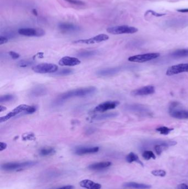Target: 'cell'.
<instances>
[{
	"mask_svg": "<svg viewBox=\"0 0 188 189\" xmlns=\"http://www.w3.org/2000/svg\"><path fill=\"white\" fill-rule=\"evenodd\" d=\"M97 89L94 87H87L84 88L72 90L61 94L60 96L58 97V101L61 102L70 98L90 96L95 93Z\"/></svg>",
	"mask_w": 188,
	"mask_h": 189,
	"instance_id": "6da1fadb",
	"label": "cell"
},
{
	"mask_svg": "<svg viewBox=\"0 0 188 189\" xmlns=\"http://www.w3.org/2000/svg\"><path fill=\"white\" fill-rule=\"evenodd\" d=\"M107 32L112 34H134L138 32V29L134 27L126 26H117L107 28Z\"/></svg>",
	"mask_w": 188,
	"mask_h": 189,
	"instance_id": "7a4b0ae2",
	"label": "cell"
},
{
	"mask_svg": "<svg viewBox=\"0 0 188 189\" xmlns=\"http://www.w3.org/2000/svg\"><path fill=\"white\" fill-rule=\"evenodd\" d=\"M179 103L176 102L171 103L169 108L170 116L179 119H188V110L178 109Z\"/></svg>",
	"mask_w": 188,
	"mask_h": 189,
	"instance_id": "3957f363",
	"label": "cell"
},
{
	"mask_svg": "<svg viewBox=\"0 0 188 189\" xmlns=\"http://www.w3.org/2000/svg\"><path fill=\"white\" fill-rule=\"evenodd\" d=\"M36 163L34 161H28L25 162H13V163H7L3 164L1 168L3 170L6 171H12L18 169H23V168H28L34 165Z\"/></svg>",
	"mask_w": 188,
	"mask_h": 189,
	"instance_id": "277c9868",
	"label": "cell"
},
{
	"mask_svg": "<svg viewBox=\"0 0 188 189\" xmlns=\"http://www.w3.org/2000/svg\"><path fill=\"white\" fill-rule=\"evenodd\" d=\"M33 70L39 74L54 73L58 70V66L52 63H42L34 66Z\"/></svg>",
	"mask_w": 188,
	"mask_h": 189,
	"instance_id": "5b68a950",
	"label": "cell"
},
{
	"mask_svg": "<svg viewBox=\"0 0 188 189\" xmlns=\"http://www.w3.org/2000/svg\"><path fill=\"white\" fill-rule=\"evenodd\" d=\"M160 56V54L158 53L140 54L134 56H130L128 58V60L130 62H134V63H145L157 58Z\"/></svg>",
	"mask_w": 188,
	"mask_h": 189,
	"instance_id": "8992f818",
	"label": "cell"
},
{
	"mask_svg": "<svg viewBox=\"0 0 188 189\" xmlns=\"http://www.w3.org/2000/svg\"><path fill=\"white\" fill-rule=\"evenodd\" d=\"M18 33L24 36L40 37L45 34V31L40 28H21L19 29Z\"/></svg>",
	"mask_w": 188,
	"mask_h": 189,
	"instance_id": "52a82bcc",
	"label": "cell"
},
{
	"mask_svg": "<svg viewBox=\"0 0 188 189\" xmlns=\"http://www.w3.org/2000/svg\"><path fill=\"white\" fill-rule=\"evenodd\" d=\"M109 36L105 34H100L96 35L95 37L86 39H80L74 41V44H85V45H92L95 43H98L100 42L106 41L109 39Z\"/></svg>",
	"mask_w": 188,
	"mask_h": 189,
	"instance_id": "ba28073f",
	"label": "cell"
},
{
	"mask_svg": "<svg viewBox=\"0 0 188 189\" xmlns=\"http://www.w3.org/2000/svg\"><path fill=\"white\" fill-rule=\"evenodd\" d=\"M29 106L27 105H21L15 108L14 110H12L9 112L8 114L5 116L0 118V123H3V122L7 121V120L11 119L12 117H15L22 113H26V111L28 109Z\"/></svg>",
	"mask_w": 188,
	"mask_h": 189,
	"instance_id": "9c48e42d",
	"label": "cell"
},
{
	"mask_svg": "<svg viewBox=\"0 0 188 189\" xmlns=\"http://www.w3.org/2000/svg\"><path fill=\"white\" fill-rule=\"evenodd\" d=\"M185 72H188V63L179 64L170 66L166 71V75L172 76Z\"/></svg>",
	"mask_w": 188,
	"mask_h": 189,
	"instance_id": "30bf717a",
	"label": "cell"
},
{
	"mask_svg": "<svg viewBox=\"0 0 188 189\" xmlns=\"http://www.w3.org/2000/svg\"><path fill=\"white\" fill-rule=\"evenodd\" d=\"M120 104V102L117 101H107L102 103L96 106L94 111L95 112H103L107 111L108 110H113Z\"/></svg>",
	"mask_w": 188,
	"mask_h": 189,
	"instance_id": "8fae6325",
	"label": "cell"
},
{
	"mask_svg": "<svg viewBox=\"0 0 188 189\" xmlns=\"http://www.w3.org/2000/svg\"><path fill=\"white\" fill-rule=\"evenodd\" d=\"M155 92V87L151 85H149L134 90L131 92V94L132 96H147V95L153 94Z\"/></svg>",
	"mask_w": 188,
	"mask_h": 189,
	"instance_id": "7c38bea8",
	"label": "cell"
},
{
	"mask_svg": "<svg viewBox=\"0 0 188 189\" xmlns=\"http://www.w3.org/2000/svg\"><path fill=\"white\" fill-rule=\"evenodd\" d=\"M59 65L61 66H78L81 64V61L77 58L71 56H64L61 59L59 62Z\"/></svg>",
	"mask_w": 188,
	"mask_h": 189,
	"instance_id": "4fadbf2b",
	"label": "cell"
},
{
	"mask_svg": "<svg viewBox=\"0 0 188 189\" xmlns=\"http://www.w3.org/2000/svg\"><path fill=\"white\" fill-rule=\"evenodd\" d=\"M99 150V148L98 147H79L75 150L74 153L79 155H82L84 154L95 153L98 152Z\"/></svg>",
	"mask_w": 188,
	"mask_h": 189,
	"instance_id": "5bb4252c",
	"label": "cell"
},
{
	"mask_svg": "<svg viewBox=\"0 0 188 189\" xmlns=\"http://www.w3.org/2000/svg\"><path fill=\"white\" fill-rule=\"evenodd\" d=\"M79 185L86 189H100L102 187L100 184L93 182V181L88 179L82 180L79 182Z\"/></svg>",
	"mask_w": 188,
	"mask_h": 189,
	"instance_id": "9a60e30c",
	"label": "cell"
},
{
	"mask_svg": "<svg viewBox=\"0 0 188 189\" xmlns=\"http://www.w3.org/2000/svg\"><path fill=\"white\" fill-rule=\"evenodd\" d=\"M119 71V69L117 68H107L99 70L97 72V75L99 76L107 77L114 75L118 73Z\"/></svg>",
	"mask_w": 188,
	"mask_h": 189,
	"instance_id": "2e32d148",
	"label": "cell"
},
{
	"mask_svg": "<svg viewBox=\"0 0 188 189\" xmlns=\"http://www.w3.org/2000/svg\"><path fill=\"white\" fill-rule=\"evenodd\" d=\"M112 165V163L110 161H102L99 163L92 164L88 166V168L92 171H99L108 168Z\"/></svg>",
	"mask_w": 188,
	"mask_h": 189,
	"instance_id": "e0dca14e",
	"label": "cell"
},
{
	"mask_svg": "<svg viewBox=\"0 0 188 189\" xmlns=\"http://www.w3.org/2000/svg\"><path fill=\"white\" fill-rule=\"evenodd\" d=\"M123 186L126 188H133L135 189H150L151 188V186L150 185L135 182H125Z\"/></svg>",
	"mask_w": 188,
	"mask_h": 189,
	"instance_id": "ac0fdd59",
	"label": "cell"
},
{
	"mask_svg": "<svg viewBox=\"0 0 188 189\" xmlns=\"http://www.w3.org/2000/svg\"><path fill=\"white\" fill-rule=\"evenodd\" d=\"M47 93V90L45 87L42 86H37L34 87L30 91V95L33 97H39L44 96Z\"/></svg>",
	"mask_w": 188,
	"mask_h": 189,
	"instance_id": "d6986e66",
	"label": "cell"
},
{
	"mask_svg": "<svg viewBox=\"0 0 188 189\" xmlns=\"http://www.w3.org/2000/svg\"><path fill=\"white\" fill-rule=\"evenodd\" d=\"M118 115V113L116 112H109V113H105L103 114L97 115L92 117V119L94 121H101V120H104V119L116 117Z\"/></svg>",
	"mask_w": 188,
	"mask_h": 189,
	"instance_id": "ffe728a7",
	"label": "cell"
},
{
	"mask_svg": "<svg viewBox=\"0 0 188 189\" xmlns=\"http://www.w3.org/2000/svg\"><path fill=\"white\" fill-rule=\"evenodd\" d=\"M126 161H128L129 163H131L132 162H137L138 163L141 164L142 166H144V164L142 163V161L139 159V156H137L136 154H135L133 152H131L129 154H128L126 158Z\"/></svg>",
	"mask_w": 188,
	"mask_h": 189,
	"instance_id": "44dd1931",
	"label": "cell"
},
{
	"mask_svg": "<svg viewBox=\"0 0 188 189\" xmlns=\"http://www.w3.org/2000/svg\"><path fill=\"white\" fill-rule=\"evenodd\" d=\"M172 56L174 58H179L188 56V49L176 50L172 53Z\"/></svg>",
	"mask_w": 188,
	"mask_h": 189,
	"instance_id": "7402d4cb",
	"label": "cell"
},
{
	"mask_svg": "<svg viewBox=\"0 0 188 189\" xmlns=\"http://www.w3.org/2000/svg\"><path fill=\"white\" fill-rule=\"evenodd\" d=\"M58 27L61 30L63 31H74V30L79 29V27L77 26L73 25L72 24H66V23H63L59 24Z\"/></svg>",
	"mask_w": 188,
	"mask_h": 189,
	"instance_id": "603a6c76",
	"label": "cell"
},
{
	"mask_svg": "<svg viewBox=\"0 0 188 189\" xmlns=\"http://www.w3.org/2000/svg\"><path fill=\"white\" fill-rule=\"evenodd\" d=\"M98 54L97 50H84L79 52L78 53V56L84 58H87L91 56H94Z\"/></svg>",
	"mask_w": 188,
	"mask_h": 189,
	"instance_id": "cb8c5ba5",
	"label": "cell"
},
{
	"mask_svg": "<svg viewBox=\"0 0 188 189\" xmlns=\"http://www.w3.org/2000/svg\"><path fill=\"white\" fill-rule=\"evenodd\" d=\"M74 70L70 69H63L60 70H58L56 72L53 73V75L56 76H66L71 75L73 74Z\"/></svg>",
	"mask_w": 188,
	"mask_h": 189,
	"instance_id": "d4e9b609",
	"label": "cell"
},
{
	"mask_svg": "<svg viewBox=\"0 0 188 189\" xmlns=\"http://www.w3.org/2000/svg\"><path fill=\"white\" fill-rule=\"evenodd\" d=\"M55 153V150L53 148H44L40 150L39 154L42 156H48Z\"/></svg>",
	"mask_w": 188,
	"mask_h": 189,
	"instance_id": "484cf974",
	"label": "cell"
},
{
	"mask_svg": "<svg viewBox=\"0 0 188 189\" xmlns=\"http://www.w3.org/2000/svg\"><path fill=\"white\" fill-rule=\"evenodd\" d=\"M173 130H174L173 129H170V128H168L167 127H165V126L160 127L156 129V131L160 132V134H163V135H168L169 133H170Z\"/></svg>",
	"mask_w": 188,
	"mask_h": 189,
	"instance_id": "4316f807",
	"label": "cell"
},
{
	"mask_svg": "<svg viewBox=\"0 0 188 189\" xmlns=\"http://www.w3.org/2000/svg\"><path fill=\"white\" fill-rule=\"evenodd\" d=\"M34 62L30 60H22L17 63V66L20 68H27L30 66H32Z\"/></svg>",
	"mask_w": 188,
	"mask_h": 189,
	"instance_id": "83f0119b",
	"label": "cell"
},
{
	"mask_svg": "<svg viewBox=\"0 0 188 189\" xmlns=\"http://www.w3.org/2000/svg\"><path fill=\"white\" fill-rule=\"evenodd\" d=\"M142 156L145 160H149L151 158L153 159H156V155L154 154L153 152L150 150H146L145 151L143 154H142Z\"/></svg>",
	"mask_w": 188,
	"mask_h": 189,
	"instance_id": "f1b7e54d",
	"label": "cell"
},
{
	"mask_svg": "<svg viewBox=\"0 0 188 189\" xmlns=\"http://www.w3.org/2000/svg\"><path fill=\"white\" fill-rule=\"evenodd\" d=\"M14 98V96L11 94L3 95V96H1V97H0V102H6L11 101L13 100Z\"/></svg>",
	"mask_w": 188,
	"mask_h": 189,
	"instance_id": "f546056e",
	"label": "cell"
},
{
	"mask_svg": "<svg viewBox=\"0 0 188 189\" xmlns=\"http://www.w3.org/2000/svg\"><path fill=\"white\" fill-rule=\"evenodd\" d=\"M151 174L155 176L164 177L167 174V173L163 170H155L151 171Z\"/></svg>",
	"mask_w": 188,
	"mask_h": 189,
	"instance_id": "4dcf8cb0",
	"label": "cell"
},
{
	"mask_svg": "<svg viewBox=\"0 0 188 189\" xmlns=\"http://www.w3.org/2000/svg\"><path fill=\"white\" fill-rule=\"evenodd\" d=\"M152 14V15H153L154 16L156 17H162L163 16H165V13H158V12H156L155 11H152V10H149V11H147L146 12V13H145V16L146 15V14Z\"/></svg>",
	"mask_w": 188,
	"mask_h": 189,
	"instance_id": "1f68e13d",
	"label": "cell"
},
{
	"mask_svg": "<svg viewBox=\"0 0 188 189\" xmlns=\"http://www.w3.org/2000/svg\"><path fill=\"white\" fill-rule=\"evenodd\" d=\"M70 3L73 4V5H84V3L80 1V0H65Z\"/></svg>",
	"mask_w": 188,
	"mask_h": 189,
	"instance_id": "d6a6232c",
	"label": "cell"
},
{
	"mask_svg": "<svg viewBox=\"0 0 188 189\" xmlns=\"http://www.w3.org/2000/svg\"><path fill=\"white\" fill-rule=\"evenodd\" d=\"M36 110H37L36 107L33 106H29L27 110L26 111L25 114H32V113H34L36 111Z\"/></svg>",
	"mask_w": 188,
	"mask_h": 189,
	"instance_id": "836d02e7",
	"label": "cell"
},
{
	"mask_svg": "<svg viewBox=\"0 0 188 189\" xmlns=\"http://www.w3.org/2000/svg\"><path fill=\"white\" fill-rule=\"evenodd\" d=\"M9 55L11 56V57L12 58V59H18L19 58V54L17 53L14 51H10L9 53Z\"/></svg>",
	"mask_w": 188,
	"mask_h": 189,
	"instance_id": "e575fe53",
	"label": "cell"
},
{
	"mask_svg": "<svg viewBox=\"0 0 188 189\" xmlns=\"http://www.w3.org/2000/svg\"><path fill=\"white\" fill-rule=\"evenodd\" d=\"M8 38L5 36H3V35L0 36V45H3L6 43L8 42Z\"/></svg>",
	"mask_w": 188,
	"mask_h": 189,
	"instance_id": "d590c367",
	"label": "cell"
},
{
	"mask_svg": "<svg viewBox=\"0 0 188 189\" xmlns=\"http://www.w3.org/2000/svg\"><path fill=\"white\" fill-rule=\"evenodd\" d=\"M7 147V145L6 143L3 142L0 143V151H3V150H6Z\"/></svg>",
	"mask_w": 188,
	"mask_h": 189,
	"instance_id": "8d00e7d4",
	"label": "cell"
},
{
	"mask_svg": "<svg viewBox=\"0 0 188 189\" xmlns=\"http://www.w3.org/2000/svg\"><path fill=\"white\" fill-rule=\"evenodd\" d=\"M178 189H188V185L185 184H181L178 185Z\"/></svg>",
	"mask_w": 188,
	"mask_h": 189,
	"instance_id": "74e56055",
	"label": "cell"
},
{
	"mask_svg": "<svg viewBox=\"0 0 188 189\" xmlns=\"http://www.w3.org/2000/svg\"><path fill=\"white\" fill-rule=\"evenodd\" d=\"M25 136H26V137H24V139H28V140H31L33 138H34V135L32 134H27V135H25Z\"/></svg>",
	"mask_w": 188,
	"mask_h": 189,
	"instance_id": "f35d334b",
	"label": "cell"
},
{
	"mask_svg": "<svg viewBox=\"0 0 188 189\" xmlns=\"http://www.w3.org/2000/svg\"><path fill=\"white\" fill-rule=\"evenodd\" d=\"M74 187L72 186V185H67V186L61 187H60V188L57 189H74Z\"/></svg>",
	"mask_w": 188,
	"mask_h": 189,
	"instance_id": "ab89813d",
	"label": "cell"
},
{
	"mask_svg": "<svg viewBox=\"0 0 188 189\" xmlns=\"http://www.w3.org/2000/svg\"><path fill=\"white\" fill-rule=\"evenodd\" d=\"M178 12H180V13H188V8H181V9H178L176 10Z\"/></svg>",
	"mask_w": 188,
	"mask_h": 189,
	"instance_id": "60d3db41",
	"label": "cell"
},
{
	"mask_svg": "<svg viewBox=\"0 0 188 189\" xmlns=\"http://www.w3.org/2000/svg\"><path fill=\"white\" fill-rule=\"evenodd\" d=\"M5 110H6V108H5V106H3L2 105H1L0 106V112L5 111Z\"/></svg>",
	"mask_w": 188,
	"mask_h": 189,
	"instance_id": "b9f144b4",
	"label": "cell"
},
{
	"mask_svg": "<svg viewBox=\"0 0 188 189\" xmlns=\"http://www.w3.org/2000/svg\"><path fill=\"white\" fill-rule=\"evenodd\" d=\"M32 13L34 14V15H35V16H38V12L37 10L36 9H33L32 10Z\"/></svg>",
	"mask_w": 188,
	"mask_h": 189,
	"instance_id": "7bdbcfd3",
	"label": "cell"
}]
</instances>
